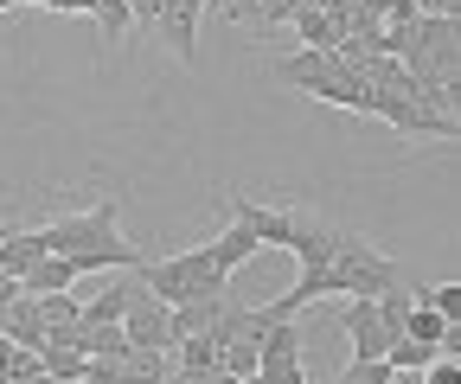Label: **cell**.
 <instances>
[{
    "label": "cell",
    "mask_w": 461,
    "mask_h": 384,
    "mask_svg": "<svg viewBox=\"0 0 461 384\" xmlns=\"http://www.w3.org/2000/svg\"><path fill=\"white\" fill-rule=\"evenodd\" d=\"M115 218H122V199L103 192L96 205L58 211V218H45V225H32V231H39V244H45L51 256H71V263H77V276H90V269H135L148 250L129 244Z\"/></svg>",
    "instance_id": "1"
},
{
    "label": "cell",
    "mask_w": 461,
    "mask_h": 384,
    "mask_svg": "<svg viewBox=\"0 0 461 384\" xmlns=\"http://www.w3.org/2000/svg\"><path fill=\"white\" fill-rule=\"evenodd\" d=\"M269 71H276L288 90L314 96V103L353 109V116H366V109H372V90H366V77L353 71V58H346V51H314V45H295V51H276Z\"/></svg>",
    "instance_id": "2"
},
{
    "label": "cell",
    "mask_w": 461,
    "mask_h": 384,
    "mask_svg": "<svg viewBox=\"0 0 461 384\" xmlns=\"http://www.w3.org/2000/svg\"><path fill=\"white\" fill-rule=\"evenodd\" d=\"M135 276H141V289H148L154 301H167V308L199 301V295H224V289H230V276H218V269L205 263L199 244L180 250V256H141V263H135Z\"/></svg>",
    "instance_id": "3"
},
{
    "label": "cell",
    "mask_w": 461,
    "mask_h": 384,
    "mask_svg": "<svg viewBox=\"0 0 461 384\" xmlns=\"http://www.w3.org/2000/svg\"><path fill=\"white\" fill-rule=\"evenodd\" d=\"M122 334H129V346H154V353H173V346H180V340H173V308L154 301L141 282H135V295H129V308H122Z\"/></svg>",
    "instance_id": "4"
},
{
    "label": "cell",
    "mask_w": 461,
    "mask_h": 384,
    "mask_svg": "<svg viewBox=\"0 0 461 384\" xmlns=\"http://www.w3.org/2000/svg\"><path fill=\"white\" fill-rule=\"evenodd\" d=\"M339 326H346V340H353V359H384V346H391V334H384V320H378V308H372V295H353V301H346V314H339Z\"/></svg>",
    "instance_id": "5"
},
{
    "label": "cell",
    "mask_w": 461,
    "mask_h": 384,
    "mask_svg": "<svg viewBox=\"0 0 461 384\" xmlns=\"http://www.w3.org/2000/svg\"><path fill=\"white\" fill-rule=\"evenodd\" d=\"M199 13H205V0H167L160 7V32L173 39L180 65H199Z\"/></svg>",
    "instance_id": "6"
},
{
    "label": "cell",
    "mask_w": 461,
    "mask_h": 384,
    "mask_svg": "<svg viewBox=\"0 0 461 384\" xmlns=\"http://www.w3.org/2000/svg\"><path fill=\"white\" fill-rule=\"evenodd\" d=\"M199 250H205V263L218 269V276H230V269H238V263H250V256H257L263 244H257V231L244 225V218H230V231H218V237H205Z\"/></svg>",
    "instance_id": "7"
},
{
    "label": "cell",
    "mask_w": 461,
    "mask_h": 384,
    "mask_svg": "<svg viewBox=\"0 0 461 384\" xmlns=\"http://www.w3.org/2000/svg\"><path fill=\"white\" fill-rule=\"evenodd\" d=\"M84 276H77V263L71 256H39L26 276H20V289L26 295H65V289H77Z\"/></svg>",
    "instance_id": "8"
},
{
    "label": "cell",
    "mask_w": 461,
    "mask_h": 384,
    "mask_svg": "<svg viewBox=\"0 0 461 384\" xmlns=\"http://www.w3.org/2000/svg\"><path fill=\"white\" fill-rule=\"evenodd\" d=\"M295 359H302V326L295 320H276L257 334V371L263 365H295Z\"/></svg>",
    "instance_id": "9"
},
{
    "label": "cell",
    "mask_w": 461,
    "mask_h": 384,
    "mask_svg": "<svg viewBox=\"0 0 461 384\" xmlns=\"http://www.w3.org/2000/svg\"><path fill=\"white\" fill-rule=\"evenodd\" d=\"M295 7H302V0H230V20H238V26H282V20H295Z\"/></svg>",
    "instance_id": "10"
},
{
    "label": "cell",
    "mask_w": 461,
    "mask_h": 384,
    "mask_svg": "<svg viewBox=\"0 0 461 384\" xmlns=\"http://www.w3.org/2000/svg\"><path fill=\"white\" fill-rule=\"evenodd\" d=\"M295 32H302V45H314V51H339L346 45V26L333 20V13H295Z\"/></svg>",
    "instance_id": "11"
},
{
    "label": "cell",
    "mask_w": 461,
    "mask_h": 384,
    "mask_svg": "<svg viewBox=\"0 0 461 384\" xmlns=\"http://www.w3.org/2000/svg\"><path fill=\"white\" fill-rule=\"evenodd\" d=\"M129 295H135V282H109L103 295H90L84 301V326H115L122 308H129Z\"/></svg>",
    "instance_id": "12"
},
{
    "label": "cell",
    "mask_w": 461,
    "mask_h": 384,
    "mask_svg": "<svg viewBox=\"0 0 461 384\" xmlns=\"http://www.w3.org/2000/svg\"><path fill=\"white\" fill-rule=\"evenodd\" d=\"M7 340H14V346H45V320H39V301H32V295H20V301L7 308Z\"/></svg>",
    "instance_id": "13"
},
{
    "label": "cell",
    "mask_w": 461,
    "mask_h": 384,
    "mask_svg": "<svg viewBox=\"0 0 461 384\" xmlns=\"http://www.w3.org/2000/svg\"><path fill=\"white\" fill-rule=\"evenodd\" d=\"M173 359H180V378L193 384V378H205V371L218 365V346H212V334H199V340H180V346H173Z\"/></svg>",
    "instance_id": "14"
},
{
    "label": "cell",
    "mask_w": 461,
    "mask_h": 384,
    "mask_svg": "<svg viewBox=\"0 0 461 384\" xmlns=\"http://www.w3.org/2000/svg\"><path fill=\"white\" fill-rule=\"evenodd\" d=\"M411 301H423V308H436L448 326H461V282H423V289H411Z\"/></svg>",
    "instance_id": "15"
},
{
    "label": "cell",
    "mask_w": 461,
    "mask_h": 384,
    "mask_svg": "<svg viewBox=\"0 0 461 384\" xmlns=\"http://www.w3.org/2000/svg\"><path fill=\"white\" fill-rule=\"evenodd\" d=\"M90 20H96V26H103V39H115V45H129V32H135L129 0H90Z\"/></svg>",
    "instance_id": "16"
},
{
    "label": "cell",
    "mask_w": 461,
    "mask_h": 384,
    "mask_svg": "<svg viewBox=\"0 0 461 384\" xmlns=\"http://www.w3.org/2000/svg\"><path fill=\"white\" fill-rule=\"evenodd\" d=\"M39 301V320H45V334H51V326H71V320H84V301L65 289V295H32Z\"/></svg>",
    "instance_id": "17"
},
{
    "label": "cell",
    "mask_w": 461,
    "mask_h": 384,
    "mask_svg": "<svg viewBox=\"0 0 461 384\" xmlns=\"http://www.w3.org/2000/svg\"><path fill=\"white\" fill-rule=\"evenodd\" d=\"M372 308H378V320H384V334L397 340V334H403V314H411V295H403V282L384 289V295H372Z\"/></svg>",
    "instance_id": "18"
},
{
    "label": "cell",
    "mask_w": 461,
    "mask_h": 384,
    "mask_svg": "<svg viewBox=\"0 0 461 384\" xmlns=\"http://www.w3.org/2000/svg\"><path fill=\"white\" fill-rule=\"evenodd\" d=\"M39 365H45V371H51L58 384H71V378H84V353H65V346H51V340L39 346Z\"/></svg>",
    "instance_id": "19"
},
{
    "label": "cell",
    "mask_w": 461,
    "mask_h": 384,
    "mask_svg": "<svg viewBox=\"0 0 461 384\" xmlns=\"http://www.w3.org/2000/svg\"><path fill=\"white\" fill-rule=\"evenodd\" d=\"M333 384H391V365H384V359H353Z\"/></svg>",
    "instance_id": "20"
},
{
    "label": "cell",
    "mask_w": 461,
    "mask_h": 384,
    "mask_svg": "<svg viewBox=\"0 0 461 384\" xmlns=\"http://www.w3.org/2000/svg\"><path fill=\"white\" fill-rule=\"evenodd\" d=\"M244 384H308V365L295 359V365H263V371H250Z\"/></svg>",
    "instance_id": "21"
},
{
    "label": "cell",
    "mask_w": 461,
    "mask_h": 384,
    "mask_svg": "<svg viewBox=\"0 0 461 384\" xmlns=\"http://www.w3.org/2000/svg\"><path fill=\"white\" fill-rule=\"evenodd\" d=\"M423 384H461V359H455V353H436V359L423 365Z\"/></svg>",
    "instance_id": "22"
},
{
    "label": "cell",
    "mask_w": 461,
    "mask_h": 384,
    "mask_svg": "<svg viewBox=\"0 0 461 384\" xmlns=\"http://www.w3.org/2000/svg\"><path fill=\"white\" fill-rule=\"evenodd\" d=\"M160 7H167V0H129V20L135 26H160Z\"/></svg>",
    "instance_id": "23"
},
{
    "label": "cell",
    "mask_w": 461,
    "mask_h": 384,
    "mask_svg": "<svg viewBox=\"0 0 461 384\" xmlns=\"http://www.w3.org/2000/svg\"><path fill=\"white\" fill-rule=\"evenodd\" d=\"M417 13H429V20H455L461 13V0H411Z\"/></svg>",
    "instance_id": "24"
},
{
    "label": "cell",
    "mask_w": 461,
    "mask_h": 384,
    "mask_svg": "<svg viewBox=\"0 0 461 384\" xmlns=\"http://www.w3.org/2000/svg\"><path fill=\"white\" fill-rule=\"evenodd\" d=\"M26 289H20V276H7V269H0V308H7V301H20Z\"/></svg>",
    "instance_id": "25"
},
{
    "label": "cell",
    "mask_w": 461,
    "mask_h": 384,
    "mask_svg": "<svg viewBox=\"0 0 461 384\" xmlns=\"http://www.w3.org/2000/svg\"><path fill=\"white\" fill-rule=\"evenodd\" d=\"M391 384H423V371H391Z\"/></svg>",
    "instance_id": "26"
},
{
    "label": "cell",
    "mask_w": 461,
    "mask_h": 384,
    "mask_svg": "<svg viewBox=\"0 0 461 384\" xmlns=\"http://www.w3.org/2000/svg\"><path fill=\"white\" fill-rule=\"evenodd\" d=\"M20 384H58V378H51V371H32V378H20Z\"/></svg>",
    "instance_id": "27"
},
{
    "label": "cell",
    "mask_w": 461,
    "mask_h": 384,
    "mask_svg": "<svg viewBox=\"0 0 461 384\" xmlns=\"http://www.w3.org/2000/svg\"><path fill=\"white\" fill-rule=\"evenodd\" d=\"M14 7H20V0H0V13H14Z\"/></svg>",
    "instance_id": "28"
},
{
    "label": "cell",
    "mask_w": 461,
    "mask_h": 384,
    "mask_svg": "<svg viewBox=\"0 0 461 384\" xmlns=\"http://www.w3.org/2000/svg\"><path fill=\"white\" fill-rule=\"evenodd\" d=\"M0 384H7V371H0Z\"/></svg>",
    "instance_id": "29"
},
{
    "label": "cell",
    "mask_w": 461,
    "mask_h": 384,
    "mask_svg": "<svg viewBox=\"0 0 461 384\" xmlns=\"http://www.w3.org/2000/svg\"><path fill=\"white\" fill-rule=\"evenodd\" d=\"M71 384H84V378H71Z\"/></svg>",
    "instance_id": "30"
}]
</instances>
